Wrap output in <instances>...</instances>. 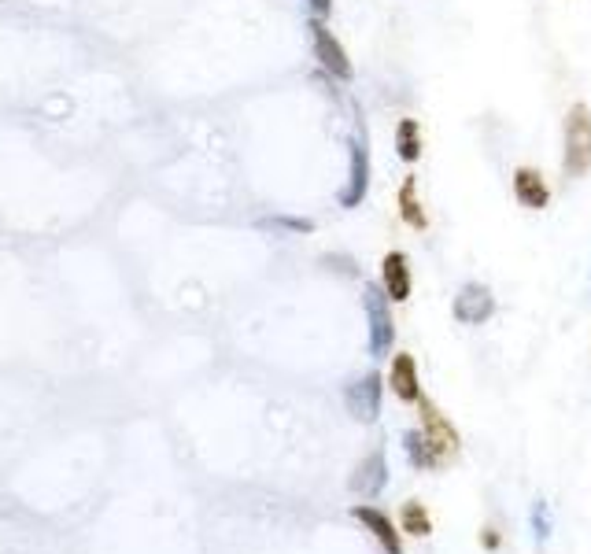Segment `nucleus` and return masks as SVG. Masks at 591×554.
<instances>
[{"label": "nucleus", "mask_w": 591, "mask_h": 554, "mask_svg": "<svg viewBox=\"0 0 591 554\" xmlns=\"http://www.w3.org/2000/svg\"><path fill=\"white\" fill-rule=\"evenodd\" d=\"M510 189H514V200L521 207H529V211H543V207L551 204V189H547V181L536 167H518L510 174Z\"/></svg>", "instance_id": "nucleus-12"}, {"label": "nucleus", "mask_w": 591, "mask_h": 554, "mask_svg": "<svg viewBox=\"0 0 591 554\" xmlns=\"http://www.w3.org/2000/svg\"><path fill=\"white\" fill-rule=\"evenodd\" d=\"M425 152V137H422V122L418 119H399L396 122V156L414 167Z\"/></svg>", "instance_id": "nucleus-15"}, {"label": "nucleus", "mask_w": 591, "mask_h": 554, "mask_svg": "<svg viewBox=\"0 0 591 554\" xmlns=\"http://www.w3.org/2000/svg\"><path fill=\"white\" fill-rule=\"evenodd\" d=\"M351 518L362 521V529L381 543L385 554H403V529L392 525V518H388L385 510H377V506H370V503H355L351 506Z\"/></svg>", "instance_id": "nucleus-8"}, {"label": "nucleus", "mask_w": 591, "mask_h": 554, "mask_svg": "<svg viewBox=\"0 0 591 554\" xmlns=\"http://www.w3.org/2000/svg\"><path fill=\"white\" fill-rule=\"evenodd\" d=\"M307 4V12L314 15V19H329L333 15V0H303Z\"/></svg>", "instance_id": "nucleus-19"}, {"label": "nucleus", "mask_w": 591, "mask_h": 554, "mask_svg": "<svg viewBox=\"0 0 591 554\" xmlns=\"http://www.w3.org/2000/svg\"><path fill=\"white\" fill-rule=\"evenodd\" d=\"M403 451H407V462H411L414 470H444V458L436 455L433 444L425 440L422 429H411V433H403Z\"/></svg>", "instance_id": "nucleus-14"}, {"label": "nucleus", "mask_w": 591, "mask_h": 554, "mask_svg": "<svg viewBox=\"0 0 591 554\" xmlns=\"http://www.w3.org/2000/svg\"><path fill=\"white\" fill-rule=\"evenodd\" d=\"M385 377L377 374V370H370V374L362 377H351L348 388H344V407H348V414L355 418V422H366L374 425L377 418H381V396H385Z\"/></svg>", "instance_id": "nucleus-5"}, {"label": "nucleus", "mask_w": 591, "mask_h": 554, "mask_svg": "<svg viewBox=\"0 0 591 554\" xmlns=\"http://www.w3.org/2000/svg\"><path fill=\"white\" fill-rule=\"evenodd\" d=\"M591 170V111L588 104H573L562 119V174L584 178Z\"/></svg>", "instance_id": "nucleus-1"}, {"label": "nucleus", "mask_w": 591, "mask_h": 554, "mask_svg": "<svg viewBox=\"0 0 591 554\" xmlns=\"http://www.w3.org/2000/svg\"><path fill=\"white\" fill-rule=\"evenodd\" d=\"M418 414H422V433H425V440L433 444L436 455L444 458V462H447V458L459 455L462 436H459V429H455V425L444 418V410L436 407L429 396H422V399H418Z\"/></svg>", "instance_id": "nucleus-6"}, {"label": "nucleus", "mask_w": 591, "mask_h": 554, "mask_svg": "<svg viewBox=\"0 0 591 554\" xmlns=\"http://www.w3.org/2000/svg\"><path fill=\"white\" fill-rule=\"evenodd\" d=\"M263 226H270V229H289V233H314V222H311V218H292V215L266 218Z\"/></svg>", "instance_id": "nucleus-18"}, {"label": "nucleus", "mask_w": 591, "mask_h": 554, "mask_svg": "<svg viewBox=\"0 0 591 554\" xmlns=\"http://www.w3.org/2000/svg\"><path fill=\"white\" fill-rule=\"evenodd\" d=\"M551 529H555V521H551V506L543 503V499H536V503H532V532H536V540L547 543L551 540Z\"/></svg>", "instance_id": "nucleus-17"}, {"label": "nucleus", "mask_w": 591, "mask_h": 554, "mask_svg": "<svg viewBox=\"0 0 591 554\" xmlns=\"http://www.w3.org/2000/svg\"><path fill=\"white\" fill-rule=\"evenodd\" d=\"M370 193V133H366V122L355 119L348 137V178H344V189H340V207H359Z\"/></svg>", "instance_id": "nucleus-2"}, {"label": "nucleus", "mask_w": 591, "mask_h": 554, "mask_svg": "<svg viewBox=\"0 0 591 554\" xmlns=\"http://www.w3.org/2000/svg\"><path fill=\"white\" fill-rule=\"evenodd\" d=\"M362 311L370 322V355L374 359H388L392 344H396V318H392V300L381 285H366L362 289Z\"/></svg>", "instance_id": "nucleus-3"}, {"label": "nucleus", "mask_w": 591, "mask_h": 554, "mask_svg": "<svg viewBox=\"0 0 591 554\" xmlns=\"http://www.w3.org/2000/svg\"><path fill=\"white\" fill-rule=\"evenodd\" d=\"M385 484H388L385 447H374V451H370V455H366L359 466H355V473L348 477V488L355 495H362V499H374V495L385 492Z\"/></svg>", "instance_id": "nucleus-9"}, {"label": "nucleus", "mask_w": 591, "mask_h": 554, "mask_svg": "<svg viewBox=\"0 0 591 554\" xmlns=\"http://www.w3.org/2000/svg\"><path fill=\"white\" fill-rule=\"evenodd\" d=\"M396 204H399V218H403L407 226L418 229V233L429 229V215H425L422 200H418V178H414V174L403 178V185H399V193H396Z\"/></svg>", "instance_id": "nucleus-13"}, {"label": "nucleus", "mask_w": 591, "mask_h": 554, "mask_svg": "<svg viewBox=\"0 0 591 554\" xmlns=\"http://www.w3.org/2000/svg\"><path fill=\"white\" fill-rule=\"evenodd\" d=\"M481 540H484V547H488V551H495V547H499V532H495V529H484Z\"/></svg>", "instance_id": "nucleus-20"}, {"label": "nucleus", "mask_w": 591, "mask_h": 554, "mask_svg": "<svg viewBox=\"0 0 591 554\" xmlns=\"http://www.w3.org/2000/svg\"><path fill=\"white\" fill-rule=\"evenodd\" d=\"M385 381H388V388H392V396H396L399 403H418V399H422L418 362H414V355H407V351L392 355V370H388Z\"/></svg>", "instance_id": "nucleus-11"}, {"label": "nucleus", "mask_w": 591, "mask_h": 554, "mask_svg": "<svg viewBox=\"0 0 591 554\" xmlns=\"http://www.w3.org/2000/svg\"><path fill=\"white\" fill-rule=\"evenodd\" d=\"M381 289L388 292V300L392 303L411 300V289H414L411 255L407 252H385V259H381Z\"/></svg>", "instance_id": "nucleus-10"}, {"label": "nucleus", "mask_w": 591, "mask_h": 554, "mask_svg": "<svg viewBox=\"0 0 591 554\" xmlns=\"http://www.w3.org/2000/svg\"><path fill=\"white\" fill-rule=\"evenodd\" d=\"M399 529L411 532V536H429L433 532V518H429V510L418 499H411V503H403V510H399Z\"/></svg>", "instance_id": "nucleus-16"}, {"label": "nucleus", "mask_w": 591, "mask_h": 554, "mask_svg": "<svg viewBox=\"0 0 591 554\" xmlns=\"http://www.w3.org/2000/svg\"><path fill=\"white\" fill-rule=\"evenodd\" d=\"M307 37H311V52L318 67L333 78V82H351L355 78V67H351L348 49L340 45V37L326 26V19H307Z\"/></svg>", "instance_id": "nucleus-4"}, {"label": "nucleus", "mask_w": 591, "mask_h": 554, "mask_svg": "<svg viewBox=\"0 0 591 554\" xmlns=\"http://www.w3.org/2000/svg\"><path fill=\"white\" fill-rule=\"evenodd\" d=\"M451 314H455V322H462V326H484V322L495 314L492 289L481 285V281L462 285L459 296H455V303H451Z\"/></svg>", "instance_id": "nucleus-7"}]
</instances>
